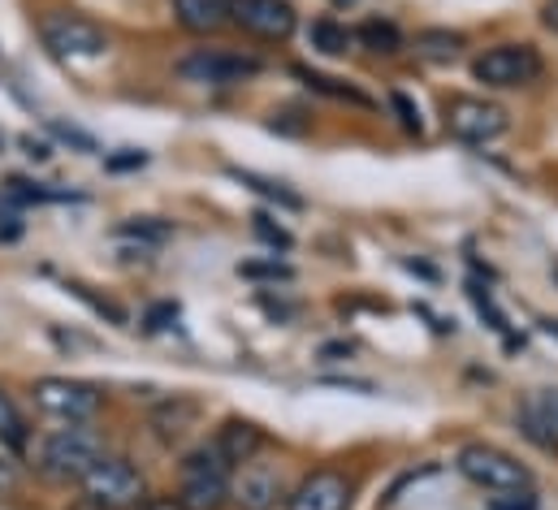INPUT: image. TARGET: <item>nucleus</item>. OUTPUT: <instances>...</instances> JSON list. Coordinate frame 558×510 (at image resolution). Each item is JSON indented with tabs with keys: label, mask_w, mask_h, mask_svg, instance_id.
Returning <instances> with one entry per match:
<instances>
[{
	"label": "nucleus",
	"mask_w": 558,
	"mask_h": 510,
	"mask_svg": "<svg viewBox=\"0 0 558 510\" xmlns=\"http://www.w3.org/2000/svg\"><path fill=\"white\" fill-rule=\"evenodd\" d=\"M100 454H105V437L92 424H61L35 441V472L52 485H78Z\"/></svg>",
	"instance_id": "1"
},
{
	"label": "nucleus",
	"mask_w": 558,
	"mask_h": 510,
	"mask_svg": "<svg viewBox=\"0 0 558 510\" xmlns=\"http://www.w3.org/2000/svg\"><path fill=\"white\" fill-rule=\"evenodd\" d=\"M230 463L213 441H199L178 463V502L182 510H226L230 507Z\"/></svg>",
	"instance_id": "2"
},
{
	"label": "nucleus",
	"mask_w": 558,
	"mask_h": 510,
	"mask_svg": "<svg viewBox=\"0 0 558 510\" xmlns=\"http://www.w3.org/2000/svg\"><path fill=\"white\" fill-rule=\"evenodd\" d=\"M78 494L92 510H135L147 498V481L143 472L126 459V454H100L83 481H78Z\"/></svg>",
	"instance_id": "3"
},
{
	"label": "nucleus",
	"mask_w": 558,
	"mask_h": 510,
	"mask_svg": "<svg viewBox=\"0 0 558 510\" xmlns=\"http://www.w3.org/2000/svg\"><path fill=\"white\" fill-rule=\"evenodd\" d=\"M454 472L485 489V494H515V489H533V472L529 463H520L511 450L489 446V441H468L454 450Z\"/></svg>",
	"instance_id": "4"
},
{
	"label": "nucleus",
	"mask_w": 558,
	"mask_h": 510,
	"mask_svg": "<svg viewBox=\"0 0 558 510\" xmlns=\"http://www.w3.org/2000/svg\"><path fill=\"white\" fill-rule=\"evenodd\" d=\"M173 74L195 87H243L265 74V57L239 48H191L173 61Z\"/></svg>",
	"instance_id": "5"
},
{
	"label": "nucleus",
	"mask_w": 558,
	"mask_h": 510,
	"mask_svg": "<svg viewBox=\"0 0 558 510\" xmlns=\"http://www.w3.org/2000/svg\"><path fill=\"white\" fill-rule=\"evenodd\" d=\"M39 39L57 61H96L109 52V31L74 9L39 13Z\"/></svg>",
	"instance_id": "6"
},
{
	"label": "nucleus",
	"mask_w": 558,
	"mask_h": 510,
	"mask_svg": "<svg viewBox=\"0 0 558 510\" xmlns=\"http://www.w3.org/2000/svg\"><path fill=\"white\" fill-rule=\"evenodd\" d=\"M546 74V61L533 44H494L485 52L472 57V78L489 92H511V87H529Z\"/></svg>",
	"instance_id": "7"
},
{
	"label": "nucleus",
	"mask_w": 558,
	"mask_h": 510,
	"mask_svg": "<svg viewBox=\"0 0 558 510\" xmlns=\"http://www.w3.org/2000/svg\"><path fill=\"white\" fill-rule=\"evenodd\" d=\"M31 402L61 424H92L109 398L100 385L78 381V377H39L31 385Z\"/></svg>",
	"instance_id": "8"
},
{
	"label": "nucleus",
	"mask_w": 558,
	"mask_h": 510,
	"mask_svg": "<svg viewBox=\"0 0 558 510\" xmlns=\"http://www.w3.org/2000/svg\"><path fill=\"white\" fill-rule=\"evenodd\" d=\"M441 122L468 147H485V143H494L511 130V118H507L502 105H494L485 96H463V92L441 100Z\"/></svg>",
	"instance_id": "9"
},
{
	"label": "nucleus",
	"mask_w": 558,
	"mask_h": 510,
	"mask_svg": "<svg viewBox=\"0 0 558 510\" xmlns=\"http://www.w3.org/2000/svg\"><path fill=\"white\" fill-rule=\"evenodd\" d=\"M230 26L260 44H290L299 31V13L290 0H226Z\"/></svg>",
	"instance_id": "10"
},
{
	"label": "nucleus",
	"mask_w": 558,
	"mask_h": 510,
	"mask_svg": "<svg viewBox=\"0 0 558 510\" xmlns=\"http://www.w3.org/2000/svg\"><path fill=\"white\" fill-rule=\"evenodd\" d=\"M281 498H286L281 467L265 463V454L230 472V507L234 510H278Z\"/></svg>",
	"instance_id": "11"
},
{
	"label": "nucleus",
	"mask_w": 558,
	"mask_h": 510,
	"mask_svg": "<svg viewBox=\"0 0 558 510\" xmlns=\"http://www.w3.org/2000/svg\"><path fill=\"white\" fill-rule=\"evenodd\" d=\"M351 498H355V481L325 463V467H312L290 494H286V510H351Z\"/></svg>",
	"instance_id": "12"
},
{
	"label": "nucleus",
	"mask_w": 558,
	"mask_h": 510,
	"mask_svg": "<svg viewBox=\"0 0 558 510\" xmlns=\"http://www.w3.org/2000/svg\"><path fill=\"white\" fill-rule=\"evenodd\" d=\"M213 446L221 450V459H226L230 467H239V463H252V459H260V454L269 450V433H265L256 420L230 415V420H221V428L213 433Z\"/></svg>",
	"instance_id": "13"
},
{
	"label": "nucleus",
	"mask_w": 558,
	"mask_h": 510,
	"mask_svg": "<svg viewBox=\"0 0 558 510\" xmlns=\"http://www.w3.org/2000/svg\"><path fill=\"white\" fill-rule=\"evenodd\" d=\"M199 415H204L199 398H191V393H173V398H165V402H156V406H151L147 424H151V433H156V437L178 441V437H186V433L199 424Z\"/></svg>",
	"instance_id": "14"
},
{
	"label": "nucleus",
	"mask_w": 558,
	"mask_h": 510,
	"mask_svg": "<svg viewBox=\"0 0 558 510\" xmlns=\"http://www.w3.org/2000/svg\"><path fill=\"white\" fill-rule=\"evenodd\" d=\"M290 74H294L307 92H316V96H325V100H338V105H351V109H364V113L377 109V100H373L368 92H360V87H351V83H342V78H333V74L307 70V65H290Z\"/></svg>",
	"instance_id": "15"
},
{
	"label": "nucleus",
	"mask_w": 558,
	"mask_h": 510,
	"mask_svg": "<svg viewBox=\"0 0 558 510\" xmlns=\"http://www.w3.org/2000/svg\"><path fill=\"white\" fill-rule=\"evenodd\" d=\"M173 17L191 35H221L230 26L226 0H173Z\"/></svg>",
	"instance_id": "16"
},
{
	"label": "nucleus",
	"mask_w": 558,
	"mask_h": 510,
	"mask_svg": "<svg viewBox=\"0 0 558 510\" xmlns=\"http://www.w3.org/2000/svg\"><path fill=\"white\" fill-rule=\"evenodd\" d=\"M412 48H416V57L433 61V65H454L463 57L468 39H463V31H450V26H424L416 31Z\"/></svg>",
	"instance_id": "17"
},
{
	"label": "nucleus",
	"mask_w": 558,
	"mask_h": 510,
	"mask_svg": "<svg viewBox=\"0 0 558 510\" xmlns=\"http://www.w3.org/2000/svg\"><path fill=\"white\" fill-rule=\"evenodd\" d=\"M239 186H247V191H256L260 199H269V204H278L281 212H303V195L299 191H290L286 182H274V178H265V173H252V169H226Z\"/></svg>",
	"instance_id": "18"
},
{
	"label": "nucleus",
	"mask_w": 558,
	"mask_h": 510,
	"mask_svg": "<svg viewBox=\"0 0 558 510\" xmlns=\"http://www.w3.org/2000/svg\"><path fill=\"white\" fill-rule=\"evenodd\" d=\"M355 44L377 52V57H399L408 48V35L395 22H386V17H368V22L355 26Z\"/></svg>",
	"instance_id": "19"
},
{
	"label": "nucleus",
	"mask_w": 558,
	"mask_h": 510,
	"mask_svg": "<svg viewBox=\"0 0 558 510\" xmlns=\"http://www.w3.org/2000/svg\"><path fill=\"white\" fill-rule=\"evenodd\" d=\"M307 44H312L316 52H325V57H347V52H355V31H347V26L333 22V17H316V22L307 26Z\"/></svg>",
	"instance_id": "20"
},
{
	"label": "nucleus",
	"mask_w": 558,
	"mask_h": 510,
	"mask_svg": "<svg viewBox=\"0 0 558 510\" xmlns=\"http://www.w3.org/2000/svg\"><path fill=\"white\" fill-rule=\"evenodd\" d=\"M113 234H118V239H131V243H143V247H160V243L173 239V226L160 221V217H131V221H122Z\"/></svg>",
	"instance_id": "21"
},
{
	"label": "nucleus",
	"mask_w": 558,
	"mask_h": 510,
	"mask_svg": "<svg viewBox=\"0 0 558 510\" xmlns=\"http://www.w3.org/2000/svg\"><path fill=\"white\" fill-rule=\"evenodd\" d=\"M239 277H247V281H274L278 286V281H294V268L286 259H278V255L274 259H243L239 264Z\"/></svg>",
	"instance_id": "22"
},
{
	"label": "nucleus",
	"mask_w": 558,
	"mask_h": 510,
	"mask_svg": "<svg viewBox=\"0 0 558 510\" xmlns=\"http://www.w3.org/2000/svg\"><path fill=\"white\" fill-rule=\"evenodd\" d=\"M468 299H472V307H476V312L489 320V329H494V333H502V338H507V347H515V338H511V325H507V316L498 312V303L489 299V290H481V286L472 281V286H468Z\"/></svg>",
	"instance_id": "23"
},
{
	"label": "nucleus",
	"mask_w": 558,
	"mask_h": 510,
	"mask_svg": "<svg viewBox=\"0 0 558 510\" xmlns=\"http://www.w3.org/2000/svg\"><path fill=\"white\" fill-rule=\"evenodd\" d=\"M0 441H4L9 450L26 441V424H22V411H17V402L9 398V389H0Z\"/></svg>",
	"instance_id": "24"
},
{
	"label": "nucleus",
	"mask_w": 558,
	"mask_h": 510,
	"mask_svg": "<svg viewBox=\"0 0 558 510\" xmlns=\"http://www.w3.org/2000/svg\"><path fill=\"white\" fill-rule=\"evenodd\" d=\"M252 234H256L260 243H269L274 252H290V247H294V234H290L286 226H278L269 212H256V217H252Z\"/></svg>",
	"instance_id": "25"
},
{
	"label": "nucleus",
	"mask_w": 558,
	"mask_h": 510,
	"mask_svg": "<svg viewBox=\"0 0 558 510\" xmlns=\"http://www.w3.org/2000/svg\"><path fill=\"white\" fill-rule=\"evenodd\" d=\"M65 290H70V294H78V299H83V303H87V307H92L96 316H105L109 325H126V312H122L118 303H109V299H100V294H92V286H83V281H70Z\"/></svg>",
	"instance_id": "26"
},
{
	"label": "nucleus",
	"mask_w": 558,
	"mask_h": 510,
	"mask_svg": "<svg viewBox=\"0 0 558 510\" xmlns=\"http://www.w3.org/2000/svg\"><path fill=\"white\" fill-rule=\"evenodd\" d=\"M22 481H26V472H22L17 454L9 446H0V498H13L22 489Z\"/></svg>",
	"instance_id": "27"
},
{
	"label": "nucleus",
	"mask_w": 558,
	"mask_h": 510,
	"mask_svg": "<svg viewBox=\"0 0 558 510\" xmlns=\"http://www.w3.org/2000/svg\"><path fill=\"white\" fill-rule=\"evenodd\" d=\"M390 105H395V113H399L403 130L420 138V134H424V122H420V109L412 105V96H408V92H390Z\"/></svg>",
	"instance_id": "28"
},
{
	"label": "nucleus",
	"mask_w": 558,
	"mask_h": 510,
	"mask_svg": "<svg viewBox=\"0 0 558 510\" xmlns=\"http://www.w3.org/2000/svg\"><path fill=\"white\" fill-rule=\"evenodd\" d=\"M537 494L533 489H515V494H489V510H537Z\"/></svg>",
	"instance_id": "29"
},
{
	"label": "nucleus",
	"mask_w": 558,
	"mask_h": 510,
	"mask_svg": "<svg viewBox=\"0 0 558 510\" xmlns=\"http://www.w3.org/2000/svg\"><path fill=\"white\" fill-rule=\"evenodd\" d=\"M48 134H57L61 143H70V147H78V151H100V147H96V138H92L87 130L65 126V122H48Z\"/></svg>",
	"instance_id": "30"
},
{
	"label": "nucleus",
	"mask_w": 558,
	"mask_h": 510,
	"mask_svg": "<svg viewBox=\"0 0 558 510\" xmlns=\"http://www.w3.org/2000/svg\"><path fill=\"white\" fill-rule=\"evenodd\" d=\"M173 320H178V303H156V307H147L143 329H147V333H160V329H169Z\"/></svg>",
	"instance_id": "31"
},
{
	"label": "nucleus",
	"mask_w": 558,
	"mask_h": 510,
	"mask_svg": "<svg viewBox=\"0 0 558 510\" xmlns=\"http://www.w3.org/2000/svg\"><path fill=\"white\" fill-rule=\"evenodd\" d=\"M143 165H147V151H140V147H122L118 156H105L109 173H126V169H143Z\"/></svg>",
	"instance_id": "32"
},
{
	"label": "nucleus",
	"mask_w": 558,
	"mask_h": 510,
	"mask_svg": "<svg viewBox=\"0 0 558 510\" xmlns=\"http://www.w3.org/2000/svg\"><path fill=\"white\" fill-rule=\"evenodd\" d=\"M135 510H182V502H178V494H147Z\"/></svg>",
	"instance_id": "33"
},
{
	"label": "nucleus",
	"mask_w": 558,
	"mask_h": 510,
	"mask_svg": "<svg viewBox=\"0 0 558 510\" xmlns=\"http://www.w3.org/2000/svg\"><path fill=\"white\" fill-rule=\"evenodd\" d=\"M22 239V221L13 212H0V243H17Z\"/></svg>",
	"instance_id": "34"
},
{
	"label": "nucleus",
	"mask_w": 558,
	"mask_h": 510,
	"mask_svg": "<svg viewBox=\"0 0 558 510\" xmlns=\"http://www.w3.org/2000/svg\"><path fill=\"white\" fill-rule=\"evenodd\" d=\"M537 411H542V415L558 428V389H546V393L537 398Z\"/></svg>",
	"instance_id": "35"
},
{
	"label": "nucleus",
	"mask_w": 558,
	"mask_h": 510,
	"mask_svg": "<svg viewBox=\"0 0 558 510\" xmlns=\"http://www.w3.org/2000/svg\"><path fill=\"white\" fill-rule=\"evenodd\" d=\"M22 147H26L31 160H48V156H52V147H48V143H35V138H22Z\"/></svg>",
	"instance_id": "36"
},
{
	"label": "nucleus",
	"mask_w": 558,
	"mask_h": 510,
	"mask_svg": "<svg viewBox=\"0 0 558 510\" xmlns=\"http://www.w3.org/2000/svg\"><path fill=\"white\" fill-rule=\"evenodd\" d=\"M542 22H546V26H550V31L558 35V0H546V9H542Z\"/></svg>",
	"instance_id": "37"
},
{
	"label": "nucleus",
	"mask_w": 558,
	"mask_h": 510,
	"mask_svg": "<svg viewBox=\"0 0 558 510\" xmlns=\"http://www.w3.org/2000/svg\"><path fill=\"white\" fill-rule=\"evenodd\" d=\"M546 333H550V338H558V320H546Z\"/></svg>",
	"instance_id": "38"
},
{
	"label": "nucleus",
	"mask_w": 558,
	"mask_h": 510,
	"mask_svg": "<svg viewBox=\"0 0 558 510\" xmlns=\"http://www.w3.org/2000/svg\"><path fill=\"white\" fill-rule=\"evenodd\" d=\"M333 4H338V9H351V4H355V0H333Z\"/></svg>",
	"instance_id": "39"
}]
</instances>
